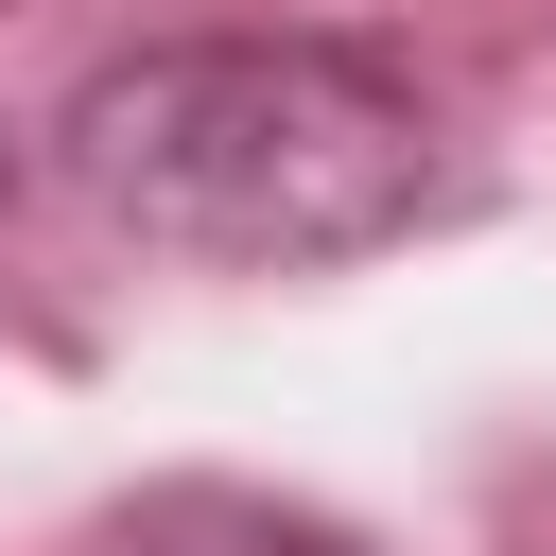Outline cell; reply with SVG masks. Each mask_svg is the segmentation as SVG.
I'll use <instances>...</instances> for the list:
<instances>
[{
	"label": "cell",
	"mask_w": 556,
	"mask_h": 556,
	"mask_svg": "<svg viewBox=\"0 0 556 556\" xmlns=\"http://www.w3.org/2000/svg\"><path fill=\"white\" fill-rule=\"evenodd\" d=\"M70 191L174 261L313 278L434 208V104L365 35H156L104 52L52 122Z\"/></svg>",
	"instance_id": "1"
},
{
	"label": "cell",
	"mask_w": 556,
	"mask_h": 556,
	"mask_svg": "<svg viewBox=\"0 0 556 556\" xmlns=\"http://www.w3.org/2000/svg\"><path fill=\"white\" fill-rule=\"evenodd\" d=\"M104 556H365V539L313 521V504H278V486H139L104 521Z\"/></svg>",
	"instance_id": "2"
},
{
	"label": "cell",
	"mask_w": 556,
	"mask_h": 556,
	"mask_svg": "<svg viewBox=\"0 0 556 556\" xmlns=\"http://www.w3.org/2000/svg\"><path fill=\"white\" fill-rule=\"evenodd\" d=\"M0 208H17V139H0Z\"/></svg>",
	"instance_id": "3"
}]
</instances>
